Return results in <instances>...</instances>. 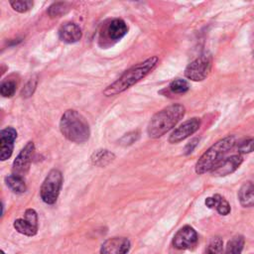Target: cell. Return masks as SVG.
<instances>
[{"label":"cell","instance_id":"cell-1","mask_svg":"<svg viewBox=\"0 0 254 254\" xmlns=\"http://www.w3.org/2000/svg\"><path fill=\"white\" fill-rule=\"evenodd\" d=\"M159 64V58L156 56L150 57L145 61L131 66L125 70L115 81L107 85L103 89V94L105 96L117 95L129 87L133 86L135 83L147 76Z\"/></svg>","mask_w":254,"mask_h":254},{"label":"cell","instance_id":"cell-2","mask_svg":"<svg viewBox=\"0 0 254 254\" xmlns=\"http://www.w3.org/2000/svg\"><path fill=\"white\" fill-rule=\"evenodd\" d=\"M186 108L183 104L176 103L169 105L155 113L147 126V133L150 138L157 139L173 129L185 116Z\"/></svg>","mask_w":254,"mask_h":254},{"label":"cell","instance_id":"cell-3","mask_svg":"<svg viewBox=\"0 0 254 254\" xmlns=\"http://www.w3.org/2000/svg\"><path fill=\"white\" fill-rule=\"evenodd\" d=\"M60 130L68 141L82 144L90 137L89 124L85 117L74 109L65 110L60 120Z\"/></svg>","mask_w":254,"mask_h":254},{"label":"cell","instance_id":"cell-4","mask_svg":"<svg viewBox=\"0 0 254 254\" xmlns=\"http://www.w3.org/2000/svg\"><path fill=\"white\" fill-rule=\"evenodd\" d=\"M236 137L228 135L212 146H210L197 160L194 166L195 173L198 175L211 172L226 156V154L235 146Z\"/></svg>","mask_w":254,"mask_h":254},{"label":"cell","instance_id":"cell-5","mask_svg":"<svg viewBox=\"0 0 254 254\" xmlns=\"http://www.w3.org/2000/svg\"><path fill=\"white\" fill-rule=\"evenodd\" d=\"M63 186V175L62 172L58 169L51 170L47 177L45 178L41 190L40 194L42 200L47 204H54L60 194L61 189Z\"/></svg>","mask_w":254,"mask_h":254},{"label":"cell","instance_id":"cell-6","mask_svg":"<svg viewBox=\"0 0 254 254\" xmlns=\"http://www.w3.org/2000/svg\"><path fill=\"white\" fill-rule=\"evenodd\" d=\"M211 64V56L208 54H202L188 64L185 69V76L192 81H201L209 74Z\"/></svg>","mask_w":254,"mask_h":254},{"label":"cell","instance_id":"cell-7","mask_svg":"<svg viewBox=\"0 0 254 254\" xmlns=\"http://www.w3.org/2000/svg\"><path fill=\"white\" fill-rule=\"evenodd\" d=\"M35 152V145L33 141H29L24 148L20 151V153L15 158L13 165H12V172L13 175L19 176L24 178L31 167L33 155Z\"/></svg>","mask_w":254,"mask_h":254},{"label":"cell","instance_id":"cell-8","mask_svg":"<svg viewBox=\"0 0 254 254\" xmlns=\"http://www.w3.org/2000/svg\"><path fill=\"white\" fill-rule=\"evenodd\" d=\"M14 228L26 236H34L38 232V214L35 209L28 208L23 218H17L13 223Z\"/></svg>","mask_w":254,"mask_h":254},{"label":"cell","instance_id":"cell-9","mask_svg":"<svg viewBox=\"0 0 254 254\" xmlns=\"http://www.w3.org/2000/svg\"><path fill=\"white\" fill-rule=\"evenodd\" d=\"M198 236L194 228L190 225H185L177 231L173 238V245L177 249L187 250L195 247Z\"/></svg>","mask_w":254,"mask_h":254},{"label":"cell","instance_id":"cell-10","mask_svg":"<svg viewBox=\"0 0 254 254\" xmlns=\"http://www.w3.org/2000/svg\"><path fill=\"white\" fill-rule=\"evenodd\" d=\"M200 127V119L193 117L185 122H183L179 127H177L169 137V142L172 144L179 143L193 133H195Z\"/></svg>","mask_w":254,"mask_h":254},{"label":"cell","instance_id":"cell-11","mask_svg":"<svg viewBox=\"0 0 254 254\" xmlns=\"http://www.w3.org/2000/svg\"><path fill=\"white\" fill-rule=\"evenodd\" d=\"M17 138V131L9 126L1 130L0 132V159L1 161L8 160L14 148V142Z\"/></svg>","mask_w":254,"mask_h":254},{"label":"cell","instance_id":"cell-12","mask_svg":"<svg viewBox=\"0 0 254 254\" xmlns=\"http://www.w3.org/2000/svg\"><path fill=\"white\" fill-rule=\"evenodd\" d=\"M131 243L126 237H112L104 241L100 247V254H127Z\"/></svg>","mask_w":254,"mask_h":254},{"label":"cell","instance_id":"cell-13","mask_svg":"<svg viewBox=\"0 0 254 254\" xmlns=\"http://www.w3.org/2000/svg\"><path fill=\"white\" fill-rule=\"evenodd\" d=\"M242 161H243V158L240 154L231 155L230 157L224 158L210 173L216 177L227 176L235 172L241 165Z\"/></svg>","mask_w":254,"mask_h":254},{"label":"cell","instance_id":"cell-14","mask_svg":"<svg viewBox=\"0 0 254 254\" xmlns=\"http://www.w3.org/2000/svg\"><path fill=\"white\" fill-rule=\"evenodd\" d=\"M59 37L66 44H73L81 39L82 32L76 23L65 22L59 29Z\"/></svg>","mask_w":254,"mask_h":254},{"label":"cell","instance_id":"cell-15","mask_svg":"<svg viewBox=\"0 0 254 254\" xmlns=\"http://www.w3.org/2000/svg\"><path fill=\"white\" fill-rule=\"evenodd\" d=\"M106 35L111 41H118L122 39L128 32V26L122 19L115 18L107 24L105 28Z\"/></svg>","mask_w":254,"mask_h":254},{"label":"cell","instance_id":"cell-16","mask_svg":"<svg viewBox=\"0 0 254 254\" xmlns=\"http://www.w3.org/2000/svg\"><path fill=\"white\" fill-rule=\"evenodd\" d=\"M204 203L208 208H215L216 211L221 215H227L231 211V207L228 201L218 193L206 197Z\"/></svg>","mask_w":254,"mask_h":254},{"label":"cell","instance_id":"cell-17","mask_svg":"<svg viewBox=\"0 0 254 254\" xmlns=\"http://www.w3.org/2000/svg\"><path fill=\"white\" fill-rule=\"evenodd\" d=\"M238 200L243 207L254 206V184L251 182L244 183L237 193Z\"/></svg>","mask_w":254,"mask_h":254},{"label":"cell","instance_id":"cell-18","mask_svg":"<svg viewBox=\"0 0 254 254\" xmlns=\"http://www.w3.org/2000/svg\"><path fill=\"white\" fill-rule=\"evenodd\" d=\"M115 159V155L106 149H99L90 157L91 163L96 167H105Z\"/></svg>","mask_w":254,"mask_h":254},{"label":"cell","instance_id":"cell-19","mask_svg":"<svg viewBox=\"0 0 254 254\" xmlns=\"http://www.w3.org/2000/svg\"><path fill=\"white\" fill-rule=\"evenodd\" d=\"M5 183L8 186V188L15 193H23L27 190V186L24 181V178H21L13 174L5 178Z\"/></svg>","mask_w":254,"mask_h":254},{"label":"cell","instance_id":"cell-20","mask_svg":"<svg viewBox=\"0 0 254 254\" xmlns=\"http://www.w3.org/2000/svg\"><path fill=\"white\" fill-rule=\"evenodd\" d=\"M244 237L242 235L233 236L226 244L224 254H241L244 247Z\"/></svg>","mask_w":254,"mask_h":254},{"label":"cell","instance_id":"cell-21","mask_svg":"<svg viewBox=\"0 0 254 254\" xmlns=\"http://www.w3.org/2000/svg\"><path fill=\"white\" fill-rule=\"evenodd\" d=\"M69 10V5L66 2H55L47 10L48 15L51 18H58L67 13Z\"/></svg>","mask_w":254,"mask_h":254},{"label":"cell","instance_id":"cell-22","mask_svg":"<svg viewBox=\"0 0 254 254\" xmlns=\"http://www.w3.org/2000/svg\"><path fill=\"white\" fill-rule=\"evenodd\" d=\"M223 250V241L220 237H213L205 248L204 254H221Z\"/></svg>","mask_w":254,"mask_h":254},{"label":"cell","instance_id":"cell-23","mask_svg":"<svg viewBox=\"0 0 254 254\" xmlns=\"http://www.w3.org/2000/svg\"><path fill=\"white\" fill-rule=\"evenodd\" d=\"M170 90L173 93H177V94H181V93H185L189 90L190 85L189 82L186 79L183 78H176L174 79L170 85H169Z\"/></svg>","mask_w":254,"mask_h":254},{"label":"cell","instance_id":"cell-24","mask_svg":"<svg viewBox=\"0 0 254 254\" xmlns=\"http://www.w3.org/2000/svg\"><path fill=\"white\" fill-rule=\"evenodd\" d=\"M17 89V83L13 79H7L0 85V93L3 97H12Z\"/></svg>","mask_w":254,"mask_h":254},{"label":"cell","instance_id":"cell-25","mask_svg":"<svg viewBox=\"0 0 254 254\" xmlns=\"http://www.w3.org/2000/svg\"><path fill=\"white\" fill-rule=\"evenodd\" d=\"M33 1H29V0H16V1H10V5L11 7L19 12V13H25L27 11H29L32 7H33Z\"/></svg>","mask_w":254,"mask_h":254},{"label":"cell","instance_id":"cell-26","mask_svg":"<svg viewBox=\"0 0 254 254\" xmlns=\"http://www.w3.org/2000/svg\"><path fill=\"white\" fill-rule=\"evenodd\" d=\"M238 154H248L251 152H254V138H247L237 145Z\"/></svg>","mask_w":254,"mask_h":254},{"label":"cell","instance_id":"cell-27","mask_svg":"<svg viewBox=\"0 0 254 254\" xmlns=\"http://www.w3.org/2000/svg\"><path fill=\"white\" fill-rule=\"evenodd\" d=\"M35 87H36V82H34L33 80H30V81L26 84V86L23 88V90H22V95H23V96H26V97L32 95L33 92H34V90H35Z\"/></svg>","mask_w":254,"mask_h":254},{"label":"cell","instance_id":"cell-28","mask_svg":"<svg viewBox=\"0 0 254 254\" xmlns=\"http://www.w3.org/2000/svg\"><path fill=\"white\" fill-rule=\"evenodd\" d=\"M197 143H198V139L197 138H194V139H192L187 146H186V148H185V151H186V154H190V153H191L192 151H193V149L195 148V146L197 145Z\"/></svg>","mask_w":254,"mask_h":254},{"label":"cell","instance_id":"cell-29","mask_svg":"<svg viewBox=\"0 0 254 254\" xmlns=\"http://www.w3.org/2000/svg\"><path fill=\"white\" fill-rule=\"evenodd\" d=\"M1 254H5V253H4V252H3V251H1Z\"/></svg>","mask_w":254,"mask_h":254}]
</instances>
